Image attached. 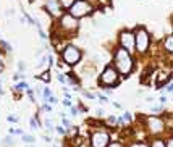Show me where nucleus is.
Returning a JSON list of instances; mask_svg holds the SVG:
<instances>
[{
  "instance_id": "nucleus-9",
  "label": "nucleus",
  "mask_w": 173,
  "mask_h": 147,
  "mask_svg": "<svg viewBox=\"0 0 173 147\" xmlns=\"http://www.w3.org/2000/svg\"><path fill=\"white\" fill-rule=\"evenodd\" d=\"M120 44L125 50H128L131 53V50L134 49V34L130 31H121L120 32Z\"/></svg>"
},
{
  "instance_id": "nucleus-14",
  "label": "nucleus",
  "mask_w": 173,
  "mask_h": 147,
  "mask_svg": "<svg viewBox=\"0 0 173 147\" xmlns=\"http://www.w3.org/2000/svg\"><path fill=\"white\" fill-rule=\"evenodd\" d=\"M28 87H29V86H28L26 82H18V84L15 86V91H24V89L28 91Z\"/></svg>"
},
{
  "instance_id": "nucleus-25",
  "label": "nucleus",
  "mask_w": 173,
  "mask_h": 147,
  "mask_svg": "<svg viewBox=\"0 0 173 147\" xmlns=\"http://www.w3.org/2000/svg\"><path fill=\"white\" fill-rule=\"evenodd\" d=\"M47 102H50V104H57V99L50 96V97H49V100H47Z\"/></svg>"
},
{
  "instance_id": "nucleus-21",
  "label": "nucleus",
  "mask_w": 173,
  "mask_h": 147,
  "mask_svg": "<svg viewBox=\"0 0 173 147\" xmlns=\"http://www.w3.org/2000/svg\"><path fill=\"white\" fill-rule=\"evenodd\" d=\"M107 147H123V145H121V142H109Z\"/></svg>"
},
{
  "instance_id": "nucleus-20",
  "label": "nucleus",
  "mask_w": 173,
  "mask_h": 147,
  "mask_svg": "<svg viewBox=\"0 0 173 147\" xmlns=\"http://www.w3.org/2000/svg\"><path fill=\"white\" fill-rule=\"evenodd\" d=\"M130 147H147V145L144 144V142H133Z\"/></svg>"
},
{
  "instance_id": "nucleus-19",
  "label": "nucleus",
  "mask_w": 173,
  "mask_h": 147,
  "mask_svg": "<svg viewBox=\"0 0 173 147\" xmlns=\"http://www.w3.org/2000/svg\"><path fill=\"white\" fill-rule=\"evenodd\" d=\"M120 121H126V123H128V121H131V115H130V113H125V115H123V118H121Z\"/></svg>"
},
{
  "instance_id": "nucleus-4",
  "label": "nucleus",
  "mask_w": 173,
  "mask_h": 147,
  "mask_svg": "<svg viewBox=\"0 0 173 147\" xmlns=\"http://www.w3.org/2000/svg\"><path fill=\"white\" fill-rule=\"evenodd\" d=\"M92 10H94V7L89 2H84V0H74V3L70 7V15L78 20V18H83L86 15L92 13Z\"/></svg>"
},
{
  "instance_id": "nucleus-17",
  "label": "nucleus",
  "mask_w": 173,
  "mask_h": 147,
  "mask_svg": "<svg viewBox=\"0 0 173 147\" xmlns=\"http://www.w3.org/2000/svg\"><path fill=\"white\" fill-rule=\"evenodd\" d=\"M0 47H3V50H7V52H10V50H12L10 45H8L7 42H3V41H0Z\"/></svg>"
},
{
  "instance_id": "nucleus-34",
  "label": "nucleus",
  "mask_w": 173,
  "mask_h": 147,
  "mask_svg": "<svg viewBox=\"0 0 173 147\" xmlns=\"http://www.w3.org/2000/svg\"><path fill=\"white\" fill-rule=\"evenodd\" d=\"M5 144H12V137H5Z\"/></svg>"
},
{
  "instance_id": "nucleus-37",
  "label": "nucleus",
  "mask_w": 173,
  "mask_h": 147,
  "mask_svg": "<svg viewBox=\"0 0 173 147\" xmlns=\"http://www.w3.org/2000/svg\"><path fill=\"white\" fill-rule=\"evenodd\" d=\"M57 131H59L60 134H65V130H63V128H59V130H57Z\"/></svg>"
},
{
  "instance_id": "nucleus-8",
  "label": "nucleus",
  "mask_w": 173,
  "mask_h": 147,
  "mask_svg": "<svg viewBox=\"0 0 173 147\" xmlns=\"http://www.w3.org/2000/svg\"><path fill=\"white\" fill-rule=\"evenodd\" d=\"M146 125H147L149 133H152V134H160L165 130V123H163V120L159 116H149Z\"/></svg>"
},
{
  "instance_id": "nucleus-5",
  "label": "nucleus",
  "mask_w": 173,
  "mask_h": 147,
  "mask_svg": "<svg viewBox=\"0 0 173 147\" xmlns=\"http://www.w3.org/2000/svg\"><path fill=\"white\" fill-rule=\"evenodd\" d=\"M62 60L68 65H76L81 60V50L74 45H66L62 50Z\"/></svg>"
},
{
  "instance_id": "nucleus-31",
  "label": "nucleus",
  "mask_w": 173,
  "mask_h": 147,
  "mask_svg": "<svg viewBox=\"0 0 173 147\" xmlns=\"http://www.w3.org/2000/svg\"><path fill=\"white\" fill-rule=\"evenodd\" d=\"M71 115H74V116H76V115H78V110H76L74 107H71Z\"/></svg>"
},
{
  "instance_id": "nucleus-16",
  "label": "nucleus",
  "mask_w": 173,
  "mask_h": 147,
  "mask_svg": "<svg viewBox=\"0 0 173 147\" xmlns=\"http://www.w3.org/2000/svg\"><path fill=\"white\" fill-rule=\"evenodd\" d=\"M23 141H24V142H29V144H31V142H34V137H33L31 134H24V136H23Z\"/></svg>"
},
{
  "instance_id": "nucleus-2",
  "label": "nucleus",
  "mask_w": 173,
  "mask_h": 147,
  "mask_svg": "<svg viewBox=\"0 0 173 147\" xmlns=\"http://www.w3.org/2000/svg\"><path fill=\"white\" fill-rule=\"evenodd\" d=\"M118 71L115 70V66L109 65V66H105V70L102 71V75L99 78V82H100V86H105V87H109L112 89L113 86H117L118 84Z\"/></svg>"
},
{
  "instance_id": "nucleus-27",
  "label": "nucleus",
  "mask_w": 173,
  "mask_h": 147,
  "mask_svg": "<svg viewBox=\"0 0 173 147\" xmlns=\"http://www.w3.org/2000/svg\"><path fill=\"white\" fill-rule=\"evenodd\" d=\"M165 147H173V139H171V137L168 139V142L165 144Z\"/></svg>"
},
{
  "instance_id": "nucleus-18",
  "label": "nucleus",
  "mask_w": 173,
  "mask_h": 147,
  "mask_svg": "<svg viewBox=\"0 0 173 147\" xmlns=\"http://www.w3.org/2000/svg\"><path fill=\"white\" fill-rule=\"evenodd\" d=\"M117 121H118V120H117V118H115V116H110L109 120H107V125H109V126H112V125H115Z\"/></svg>"
},
{
  "instance_id": "nucleus-23",
  "label": "nucleus",
  "mask_w": 173,
  "mask_h": 147,
  "mask_svg": "<svg viewBox=\"0 0 173 147\" xmlns=\"http://www.w3.org/2000/svg\"><path fill=\"white\" fill-rule=\"evenodd\" d=\"M99 99H100V104H107V102H109V99L105 97V96H100Z\"/></svg>"
},
{
  "instance_id": "nucleus-28",
  "label": "nucleus",
  "mask_w": 173,
  "mask_h": 147,
  "mask_svg": "<svg viewBox=\"0 0 173 147\" xmlns=\"http://www.w3.org/2000/svg\"><path fill=\"white\" fill-rule=\"evenodd\" d=\"M63 105H66V107H71V102H70V99L63 100Z\"/></svg>"
},
{
  "instance_id": "nucleus-10",
  "label": "nucleus",
  "mask_w": 173,
  "mask_h": 147,
  "mask_svg": "<svg viewBox=\"0 0 173 147\" xmlns=\"http://www.w3.org/2000/svg\"><path fill=\"white\" fill-rule=\"evenodd\" d=\"M45 8L53 18H60L63 15V8L60 5V0H45Z\"/></svg>"
},
{
  "instance_id": "nucleus-33",
  "label": "nucleus",
  "mask_w": 173,
  "mask_h": 147,
  "mask_svg": "<svg viewBox=\"0 0 173 147\" xmlns=\"http://www.w3.org/2000/svg\"><path fill=\"white\" fill-rule=\"evenodd\" d=\"M8 121H18L16 116H8Z\"/></svg>"
},
{
  "instance_id": "nucleus-13",
  "label": "nucleus",
  "mask_w": 173,
  "mask_h": 147,
  "mask_svg": "<svg viewBox=\"0 0 173 147\" xmlns=\"http://www.w3.org/2000/svg\"><path fill=\"white\" fill-rule=\"evenodd\" d=\"M150 147H165V142L160 141V139H154L152 144H150Z\"/></svg>"
},
{
  "instance_id": "nucleus-29",
  "label": "nucleus",
  "mask_w": 173,
  "mask_h": 147,
  "mask_svg": "<svg viewBox=\"0 0 173 147\" xmlns=\"http://www.w3.org/2000/svg\"><path fill=\"white\" fill-rule=\"evenodd\" d=\"M45 126L49 128V130H52V123H50V120H45Z\"/></svg>"
},
{
  "instance_id": "nucleus-38",
  "label": "nucleus",
  "mask_w": 173,
  "mask_h": 147,
  "mask_svg": "<svg viewBox=\"0 0 173 147\" xmlns=\"http://www.w3.org/2000/svg\"><path fill=\"white\" fill-rule=\"evenodd\" d=\"M0 94H3V91H2V81H0Z\"/></svg>"
},
{
  "instance_id": "nucleus-22",
  "label": "nucleus",
  "mask_w": 173,
  "mask_h": 147,
  "mask_svg": "<svg viewBox=\"0 0 173 147\" xmlns=\"http://www.w3.org/2000/svg\"><path fill=\"white\" fill-rule=\"evenodd\" d=\"M29 123H31V128H34V130L37 128V120H36V118H33V120H31Z\"/></svg>"
},
{
  "instance_id": "nucleus-36",
  "label": "nucleus",
  "mask_w": 173,
  "mask_h": 147,
  "mask_svg": "<svg viewBox=\"0 0 173 147\" xmlns=\"http://www.w3.org/2000/svg\"><path fill=\"white\" fill-rule=\"evenodd\" d=\"M59 81H60V82H65V78H63L62 75H59Z\"/></svg>"
},
{
  "instance_id": "nucleus-6",
  "label": "nucleus",
  "mask_w": 173,
  "mask_h": 147,
  "mask_svg": "<svg viewBox=\"0 0 173 147\" xmlns=\"http://www.w3.org/2000/svg\"><path fill=\"white\" fill-rule=\"evenodd\" d=\"M59 26H60V29H62L63 32L73 34V32L78 31V20H76V18H73L70 13H66V15H62V16H60Z\"/></svg>"
},
{
  "instance_id": "nucleus-12",
  "label": "nucleus",
  "mask_w": 173,
  "mask_h": 147,
  "mask_svg": "<svg viewBox=\"0 0 173 147\" xmlns=\"http://www.w3.org/2000/svg\"><path fill=\"white\" fill-rule=\"evenodd\" d=\"M73 3H74V0H60V5H62V8H65V10H66V8L70 10V7Z\"/></svg>"
},
{
  "instance_id": "nucleus-30",
  "label": "nucleus",
  "mask_w": 173,
  "mask_h": 147,
  "mask_svg": "<svg viewBox=\"0 0 173 147\" xmlns=\"http://www.w3.org/2000/svg\"><path fill=\"white\" fill-rule=\"evenodd\" d=\"M44 97H50V91H49V89L44 91Z\"/></svg>"
},
{
  "instance_id": "nucleus-26",
  "label": "nucleus",
  "mask_w": 173,
  "mask_h": 147,
  "mask_svg": "<svg viewBox=\"0 0 173 147\" xmlns=\"http://www.w3.org/2000/svg\"><path fill=\"white\" fill-rule=\"evenodd\" d=\"M63 126H65V128H70V121L66 120V118H63Z\"/></svg>"
},
{
  "instance_id": "nucleus-24",
  "label": "nucleus",
  "mask_w": 173,
  "mask_h": 147,
  "mask_svg": "<svg viewBox=\"0 0 173 147\" xmlns=\"http://www.w3.org/2000/svg\"><path fill=\"white\" fill-rule=\"evenodd\" d=\"M10 134H21V131H20V130H13V128H12V130H10Z\"/></svg>"
},
{
  "instance_id": "nucleus-35",
  "label": "nucleus",
  "mask_w": 173,
  "mask_h": 147,
  "mask_svg": "<svg viewBox=\"0 0 173 147\" xmlns=\"http://www.w3.org/2000/svg\"><path fill=\"white\" fill-rule=\"evenodd\" d=\"M44 110H47V112H50V110H52V107H50V105H44Z\"/></svg>"
},
{
  "instance_id": "nucleus-32",
  "label": "nucleus",
  "mask_w": 173,
  "mask_h": 147,
  "mask_svg": "<svg viewBox=\"0 0 173 147\" xmlns=\"http://www.w3.org/2000/svg\"><path fill=\"white\" fill-rule=\"evenodd\" d=\"M165 89H167V92H168V94L171 92V82H168V86H167Z\"/></svg>"
},
{
  "instance_id": "nucleus-40",
  "label": "nucleus",
  "mask_w": 173,
  "mask_h": 147,
  "mask_svg": "<svg viewBox=\"0 0 173 147\" xmlns=\"http://www.w3.org/2000/svg\"><path fill=\"white\" fill-rule=\"evenodd\" d=\"M81 147H89V145H88V144H83V145H81Z\"/></svg>"
},
{
  "instance_id": "nucleus-41",
  "label": "nucleus",
  "mask_w": 173,
  "mask_h": 147,
  "mask_svg": "<svg viewBox=\"0 0 173 147\" xmlns=\"http://www.w3.org/2000/svg\"><path fill=\"white\" fill-rule=\"evenodd\" d=\"M84 2H88V0H84Z\"/></svg>"
},
{
  "instance_id": "nucleus-15",
  "label": "nucleus",
  "mask_w": 173,
  "mask_h": 147,
  "mask_svg": "<svg viewBox=\"0 0 173 147\" xmlns=\"http://www.w3.org/2000/svg\"><path fill=\"white\" fill-rule=\"evenodd\" d=\"M49 75H50L49 71H44V73H42V75H41L39 78H41L42 81H45V82H49V81H50V76H49Z\"/></svg>"
},
{
  "instance_id": "nucleus-39",
  "label": "nucleus",
  "mask_w": 173,
  "mask_h": 147,
  "mask_svg": "<svg viewBox=\"0 0 173 147\" xmlns=\"http://www.w3.org/2000/svg\"><path fill=\"white\" fill-rule=\"evenodd\" d=\"M2 70H3V63H2V61H0V71H2Z\"/></svg>"
},
{
  "instance_id": "nucleus-11",
  "label": "nucleus",
  "mask_w": 173,
  "mask_h": 147,
  "mask_svg": "<svg viewBox=\"0 0 173 147\" xmlns=\"http://www.w3.org/2000/svg\"><path fill=\"white\" fill-rule=\"evenodd\" d=\"M163 49H165L168 53L173 52V37H171V36H167V37H165V42H163Z\"/></svg>"
},
{
  "instance_id": "nucleus-1",
  "label": "nucleus",
  "mask_w": 173,
  "mask_h": 147,
  "mask_svg": "<svg viewBox=\"0 0 173 147\" xmlns=\"http://www.w3.org/2000/svg\"><path fill=\"white\" fill-rule=\"evenodd\" d=\"M113 63H115V70H117L118 75H121V76H128L133 71V66H134L133 55L128 50H125L123 47L117 49L115 57H113Z\"/></svg>"
},
{
  "instance_id": "nucleus-3",
  "label": "nucleus",
  "mask_w": 173,
  "mask_h": 147,
  "mask_svg": "<svg viewBox=\"0 0 173 147\" xmlns=\"http://www.w3.org/2000/svg\"><path fill=\"white\" fill-rule=\"evenodd\" d=\"M150 44V36L147 34V31L144 27H138L134 32V47L139 53H146Z\"/></svg>"
},
{
  "instance_id": "nucleus-7",
  "label": "nucleus",
  "mask_w": 173,
  "mask_h": 147,
  "mask_svg": "<svg viewBox=\"0 0 173 147\" xmlns=\"http://www.w3.org/2000/svg\"><path fill=\"white\" fill-rule=\"evenodd\" d=\"M110 142V136L107 131H94L91 134V145L92 147H107V144Z\"/></svg>"
}]
</instances>
